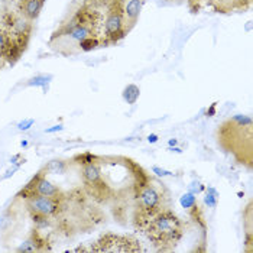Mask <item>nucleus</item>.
Segmentation results:
<instances>
[{
    "mask_svg": "<svg viewBox=\"0 0 253 253\" xmlns=\"http://www.w3.org/2000/svg\"><path fill=\"white\" fill-rule=\"evenodd\" d=\"M152 171H154V172H155L158 176H171L172 175V172H171V171L162 169V168H159V167H154V168H152Z\"/></svg>",
    "mask_w": 253,
    "mask_h": 253,
    "instance_id": "obj_18",
    "label": "nucleus"
},
{
    "mask_svg": "<svg viewBox=\"0 0 253 253\" xmlns=\"http://www.w3.org/2000/svg\"><path fill=\"white\" fill-rule=\"evenodd\" d=\"M204 190V185L200 182V181H197V179H194V181H191L190 182V185H188V191L190 193H193V194H200L201 191Z\"/></svg>",
    "mask_w": 253,
    "mask_h": 253,
    "instance_id": "obj_16",
    "label": "nucleus"
},
{
    "mask_svg": "<svg viewBox=\"0 0 253 253\" xmlns=\"http://www.w3.org/2000/svg\"><path fill=\"white\" fill-rule=\"evenodd\" d=\"M179 204H181L182 209H187V210L195 209V207H197V197H195V194H193V193L187 191L185 194L181 195Z\"/></svg>",
    "mask_w": 253,
    "mask_h": 253,
    "instance_id": "obj_11",
    "label": "nucleus"
},
{
    "mask_svg": "<svg viewBox=\"0 0 253 253\" xmlns=\"http://www.w3.org/2000/svg\"><path fill=\"white\" fill-rule=\"evenodd\" d=\"M34 125H35V119H23V120H20L19 123L16 125V127H18L19 130L26 132V130H29Z\"/></svg>",
    "mask_w": 253,
    "mask_h": 253,
    "instance_id": "obj_15",
    "label": "nucleus"
},
{
    "mask_svg": "<svg viewBox=\"0 0 253 253\" xmlns=\"http://www.w3.org/2000/svg\"><path fill=\"white\" fill-rule=\"evenodd\" d=\"M83 176L88 184H97L98 181L101 179V171L100 167L94 162H88L84 165L83 168Z\"/></svg>",
    "mask_w": 253,
    "mask_h": 253,
    "instance_id": "obj_9",
    "label": "nucleus"
},
{
    "mask_svg": "<svg viewBox=\"0 0 253 253\" xmlns=\"http://www.w3.org/2000/svg\"><path fill=\"white\" fill-rule=\"evenodd\" d=\"M35 251H38L35 239H28L18 248V252H35Z\"/></svg>",
    "mask_w": 253,
    "mask_h": 253,
    "instance_id": "obj_13",
    "label": "nucleus"
},
{
    "mask_svg": "<svg viewBox=\"0 0 253 253\" xmlns=\"http://www.w3.org/2000/svg\"><path fill=\"white\" fill-rule=\"evenodd\" d=\"M145 0H125L122 3L123 20H125V32H129L139 20Z\"/></svg>",
    "mask_w": 253,
    "mask_h": 253,
    "instance_id": "obj_5",
    "label": "nucleus"
},
{
    "mask_svg": "<svg viewBox=\"0 0 253 253\" xmlns=\"http://www.w3.org/2000/svg\"><path fill=\"white\" fill-rule=\"evenodd\" d=\"M28 209L41 217H51L58 211V203L54 197L46 195H29L26 201Z\"/></svg>",
    "mask_w": 253,
    "mask_h": 253,
    "instance_id": "obj_4",
    "label": "nucleus"
},
{
    "mask_svg": "<svg viewBox=\"0 0 253 253\" xmlns=\"http://www.w3.org/2000/svg\"><path fill=\"white\" fill-rule=\"evenodd\" d=\"M139 94H140L139 88H137L136 85L130 84V85H127V87L125 88V91H123V98L127 101V104H135L136 100L139 98Z\"/></svg>",
    "mask_w": 253,
    "mask_h": 253,
    "instance_id": "obj_10",
    "label": "nucleus"
},
{
    "mask_svg": "<svg viewBox=\"0 0 253 253\" xmlns=\"http://www.w3.org/2000/svg\"><path fill=\"white\" fill-rule=\"evenodd\" d=\"M113 1H117V3H123L125 0H113Z\"/></svg>",
    "mask_w": 253,
    "mask_h": 253,
    "instance_id": "obj_24",
    "label": "nucleus"
},
{
    "mask_svg": "<svg viewBox=\"0 0 253 253\" xmlns=\"http://www.w3.org/2000/svg\"><path fill=\"white\" fill-rule=\"evenodd\" d=\"M148 140H149L151 143H155V142H158V136H156V135H149V136H148Z\"/></svg>",
    "mask_w": 253,
    "mask_h": 253,
    "instance_id": "obj_20",
    "label": "nucleus"
},
{
    "mask_svg": "<svg viewBox=\"0 0 253 253\" xmlns=\"http://www.w3.org/2000/svg\"><path fill=\"white\" fill-rule=\"evenodd\" d=\"M91 38H94V32H93L91 26L85 20L74 19L73 22L64 25L58 32H55L51 41L65 39V41H70L71 43L78 45L81 48L85 41Z\"/></svg>",
    "mask_w": 253,
    "mask_h": 253,
    "instance_id": "obj_1",
    "label": "nucleus"
},
{
    "mask_svg": "<svg viewBox=\"0 0 253 253\" xmlns=\"http://www.w3.org/2000/svg\"><path fill=\"white\" fill-rule=\"evenodd\" d=\"M168 143H169V146H175V145H178V140L176 139H171Z\"/></svg>",
    "mask_w": 253,
    "mask_h": 253,
    "instance_id": "obj_22",
    "label": "nucleus"
},
{
    "mask_svg": "<svg viewBox=\"0 0 253 253\" xmlns=\"http://www.w3.org/2000/svg\"><path fill=\"white\" fill-rule=\"evenodd\" d=\"M6 48H7V37L0 32V51H3Z\"/></svg>",
    "mask_w": 253,
    "mask_h": 253,
    "instance_id": "obj_19",
    "label": "nucleus"
},
{
    "mask_svg": "<svg viewBox=\"0 0 253 253\" xmlns=\"http://www.w3.org/2000/svg\"><path fill=\"white\" fill-rule=\"evenodd\" d=\"M46 195V197H54L57 198L59 194V188L57 185H54L49 179L43 178V176H38L35 184H34V190L31 195Z\"/></svg>",
    "mask_w": 253,
    "mask_h": 253,
    "instance_id": "obj_7",
    "label": "nucleus"
},
{
    "mask_svg": "<svg viewBox=\"0 0 253 253\" xmlns=\"http://www.w3.org/2000/svg\"><path fill=\"white\" fill-rule=\"evenodd\" d=\"M43 3H45V0H23L22 12H23L25 18L29 20L37 19L43 7Z\"/></svg>",
    "mask_w": 253,
    "mask_h": 253,
    "instance_id": "obj_8",
    "label": "nucleus"
},
{
    "mask_svg": "<svg viewBox=\"0 0 253 253\" xmlns=\"http://www.w3.org/2000/svg\"><path fill=\"white\" fill-rule=\"evenodd\" d=\"M104 32L106 37L112 42H116L122 37H125V20H123V10H122V3L112 1L107 16L104 20Z\"/></svg>",
    "mask_w": 253,
    "mask_h": 253,
    "instance_id": "obj_2",
    "label": "nucleus"
},
{
    "mask_svg": "<svg viewBox=\"0 0 253 253\" xmlns=\"http://www.w3.org/2000/svg\"><path fill=\"white\" fill-rule=\"evenodd\" d=\"M51 77H45V76H37V77H34L29 83H28V85H35V87H42V88H45L46 87V84L49 83L48 80Z\"/></svg>",
    "mask_w": 253,
    "mask_h": 253,
    "instance_id": "obj_14",
    "label": "nucleus"
},
{
    "mask_svg": "<svg viewBox=\"0 0 253 253\" xmlns=\"http://www.w3.org/2000/svg\"><path fill=\"white\" fill-rule=\"evenodd\" d=\"M61 130H64V125H54V126H51V127H48V129H45V133H48V135H51V133H57V132H61Z\"/></svg>",
    "mask_w": 253,
    "mask_h": 253,
    "instance_id": "obj_17",
    "label": "nucleus"
},
{
    "mask_svg": "<svg viewBox=\"0 0 253 253\" xmlns=\"http://www.w3.org/2000/svg\"><path fill=\"white\" fill-rule=\"evenodd\" d=\"M191 1H197V0H191Z\"/></svg>",
    "mask_w": 253,
    "mask_h": 253,
    "instance_id": "obj_25",
    "label": "nucleus"
},
{
    "mask_svg": "<svg viewBox=\"0 0 253 253\" xmlns=\"http://www.w3.org/2000/svg\"><path fill=\"white\" fill-rule=\"evenodd\" d=\"M98 1H100V3H107V4H110L113 0H98Z\"/></svg>",
    "mask_w": 253,
    "mask_h": 253,
    "instance_id": "obj_23",
    "label": "nucleus"
},
{
    "mask_svg": "<svg viewBox=\"0 0 253 253\" xmlns=\"http://www.w3.org/2000/svg\"><path fill=\"white\" fill-rule=\"evenodd\" d=\"M139 201H140V207L145 211H154L159 207L161 203V194L156 191L154 187H145L140 193H139Z\"/></svg>",
    "mask_w": 253,
    "mask_h": 253,
    "instance_id": "obj_6",
    "label": "nucleus"
},
{
    "mask_svg": "<svg viewBox=\"0 0 253 253\" xmlns=\"http://www.w3.org/2000/svg\"><path fill=\"white\" fill-rule=\"evenodd\" d=\"M152 232L159 239L176 240L181 232V223L172 213H161L154 220Z\"/></svg>",
    "mask_w": 253,
    "mask_h": 253,
    "instance_id": "obj_3",
    "label": "nucleus"
},
{
    "mask_svg": "<svg viewBox=\"0 0 253 253\" xmlns=\"http://www.w3.org/2000/svg\"><path fill=\"white\" fill-rule=\"evenodd\" d=\"M217 201H218V193L217 190H214L213 187H209L207 188V193L204 197V203L210 207V209H214L217 206Z\"/></svg>",
    "mask_w": 253,
    "mask_h": 253,
    "instance_id": "obj_12",
    "label": "nucleus"
},
{
    "mask_svg": "<svg viewBox=\"0 0 253 253\" xmlns=\"http://www.w3.org/2000/svg\"><path fill=\"white\" fill-rule=\"evenodd\" d=\"M168 151H171V152H176V154H181V152H182L179 148H169Z\"/></svg>",
    "mask_w": 253,
    "mask_h": 253,
    "instance_id": "obj_21",
    "label": "nucleus"
}]
</instances>
